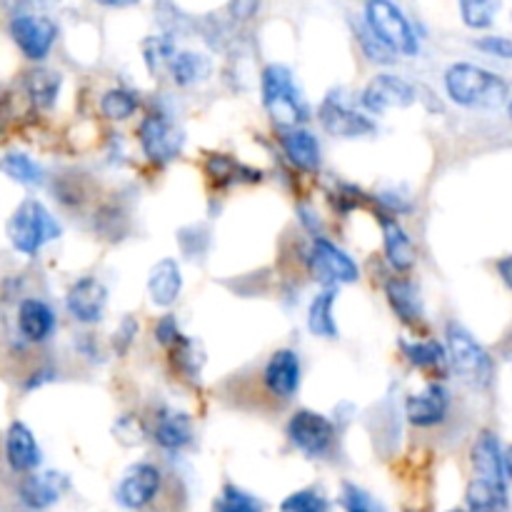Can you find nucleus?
Here are the masks:
<instances>
[{
  "label": "nucleus",
  "mask_w": 512,
  "mask_h": 512,
  "mask_svg": "<svg viewBox=\"0 0 512 512\" xmlns=\"http://www.w3.org/2000/svg\"><path fill=\"white\" fill-rule=\"evenodd\" d=\"M445 90L450 100L463 108L495 110L505 105L510 88L500 75L473 63H455L445 73Z\"/></svg>",
  "instance_id": "obj_1"
},
{
  "label": "nucleus",
  "mask_w": 512,
  "mask_h": 512,
  "mask_svg": "<svg viewBox=\"0 0 512 512\" xmlns=\"http://www.w3.org/2000/svg\"><path fill=\"white\" fill-rule=\"evenodd\" d=\"M263 105L278 128H295L308 120V105L285 65H268L263 70Z\"/></svg>",
  "instance_id": "obj_2"
},
{
  "label": "nucleus",
  "mask_w": 512,
  "mask_h": 512,
  "mask_svg": "<svg viewBox=\"0 0 512 512\" xmlns=\"http://www.w3.org/2000/svg\"><path fill=\"white\" fill-rule=\"evenodd\" d=\"M60 238V223L40 200H23L8 220V240L18 253L35 255L50 240Z\"/></svg>",
  "instance_id": "obj_3"
},
{
  "label": "nucleus",
  "mask_w": 512,
  "mask_h": 512,
  "mask_svg": "<svg viewBox=\"0 0 512 512\" xmlns=\"http://www.w3.org/2000/svg\"><path fill=\"white\" fill-rule=\"evenodd\" d=\"M365 25L378 40H383L393 53L418 55L420 38L408 15L393 0H368L365 3Z\"/></svg>",
  "instance_id": "obj_4"
},
{
  "label": "nucleus",
  "mask_w": 512,
  "mask_h": 512,
  "mask_svg": "<svg viewBox=\"0 0 512 512\" xmlns=\"http://www.w3.org/2000/svg\"><path fill=\"white\" fill-rule=\"evenodd\" d=\"M448 358L453 363L455 373L470 385H485L493 380V363L490 355L485 353L483 345L458 323L448 325Z\"/></svg>",
  "instance_id": "obj_5"
},
{
  "label": "nucleus",
  "mask_w": 512,
  "mask_h": 512,
  "mask_svg": "<svg viewBox=\"0 0 512 512\" xmlns=\"http://www.w3.org/2000/svg\"><path fill=\"white\" fill-rule=\"evenodd\" d=\"M140 148L150 163L165 165L183 153L185 133L175 123H170L165 115H148L138 128Z\"/></svg>",
  "instance_id": "obj_6"
},
{
  "label": "nucleus",
  "mask_w": 512,
  "mask_h": 512,
  "mask_svg": "<svg viewBox=\"0 0 512 512\" xmlns=\"http://www.w3.org/2000/svg\"><path fill=\"white\" fill-rule=\"evenodd\" d=\"M310 273L318 283L328 285H348L360 278V268L345 250L330 243L325 238H315L313 248H310Z\"/></svg>",
  "instance_id": "obj_7"
},
{
  "label": "nucleus",
  "mask_w": 512,
  "mask_h": 512,
  "mask_svg": "<svg viewBox=\"0 0 512 512\" xmlns=\"http://www.w3.org/2000/svg\"><path fill=\"white\" fill-rule=\"evenodd\" d=\"M8 33L28 60H45L58 40V28L53 20L35 13L15 15L8 25Z\"/></svg>",
  "instance_id": "obj_8"
},
{
  "label": "nucleus",
  "mask_w": 512,
  "mask_h": 512,
  "mask_svg": "<svg viewBox=\"0 0 512 512\" xmlns=\"http://www.w3.org/2000/svg\"><path fill=\"white\" fill-rule=\"evenodd\" d=\"M288 438L300 453L320 458L335 443V425L313 410H298L288 423Z\"/></svg>",
  "instance_id": "obj_9"
},
{
  "label": "nucleus",
  "mask_w": 512,
  "mask_h": 512,
  "mask_svg": "<svg viewBox=\"0 0 512 512\" xmlns=\"http://www.w3.org/2000/svg\"><path fill=\"white\" fill-rule=\"evenodd\" d=\"M318 120L330 135H338V138H363V135L375 133L373 120L360 110L350 108L343 95L335 90L320 103Z\"/></svg>",
  "instance_id": "obj_10"
},
{
  "label": "nucleus",
  "mask_w": 512,
  "mask_h": 512,
  "mask_svg": "<svg viewBox=\"0 0 512 512\" xmlns=\"http://www.w3.org/2000/svg\"><path fill=\"white\" fill-rule=\"evenodd\" d=\"M418 100V90L408 80L393 73H380L365 85L363 108L368 113H385L393 108H410Z\"/></svg>",
  "instance_id": "obj_11"
},
{
  "label": "nucleus",
  "mask_w": 512,
  "mask_h": 512,
  "mask_svg": "<svg viewBox=\"0 0 512 512\" xmlns=\"http://www.w3.org/2000/svg\"><path fill=\"white\" fill-rule=\"evenodd\" d=\"M105 303H108V290L98 278H80L65 295V308H68L70 318L83 325L100 323Z\"/></svg>",
  "instance_id": "obj_12"
},
{
  "label": "nucleus",
  "mask_w": 512,
  "mask_h": 512,
  "mask_svg": "<svg viewBox=\"0 0 512 512\" xmlns=\"http://www.w3.org/2000/svg\"><path fill=\"white\" fill-rule=\"evenodd\" d=\"M160 480L163 478H160V470L155 465L140 463L133 470H128V475L120 480L115 498L123 508L140 510L153 503L155 495L160 493Z\"/></svg>",
  "instance_id": "obj_13"
},
{
  "label": "nucleus",
  "mask_w": 512,
  "mask_h": 512,
  "mask_svg": "<svg viewBox=\"0 0 512 512\" xmlns=\"http://www.w3.org/2000/svg\"><path fill=\"white\" fill-rule=\"evenodd\" d=\"M265 388L275 395V398H293L300 388V358L295 350L283 348L275 350L270 355L268 365H265Z\"/></svg>",
  "instance_id": "obj_14"
},
{
  "label": "nucleus",
  "mask_w": 512,
  "mask_h": 512,
  "mask_svg": "<svg viewBox=\"0 0 512 512\" xmlns=\"http://www.w3.org/2000/svg\"><path fill=\"white\" fill-rule=\"evenodd\" d=\"M450 408V395L443 385H430L418 395L405 400V415L415 428H435L445 420Z\"/></svg>",
  "instance_id": "obj_15"
},
{
  "label": "nucleus",
  "mask_w": 512,
  "mask_h": 512,
  "mask_svg": "<svg viewBox=\"0 0 512 512\" xmlns=\"http://www.w3.org/2000/svg\"><path fill=\"white\" fill-rule=\"evenodd\" d=\"M5 458L15 473H33L40 465L43 455H40V445L35 435L25 423L15 420L5 435Z\"/></svg>",
  "instance_id": "obj_16"
},
{
  "label": "nucleus",
  "mask_w": 512,
  "mask_h": 512,
  "mask_svg": "<svg viewBox=\"0 0 512 512\" xmlns=\"http://www.w3.org/2000/svg\"><path fill=\"white\" fill-rule=\"evenodd\" d=\"M280 145L295 168L308 170V173L320 168V143L310 130L300 128V125L280 128Z\"/></svg>",
  "instance_id": "obj_17"
},
{
  "label": "nucleus",
  "mask_w": 512,
  "mask_h": 512,
  "mask_svg": "<svg viewBox=\"0 0 512 512\" xmlns=\"http://www.w3.org/2000/svg\"><path fill=\"white\" fill-rule=\"evenodd\" d=\"M180 290H183L180 265L173 258H163L160 263H155L148 275L150 303L158 305V308H170L180 298Z\"/></svg>",
  "instance_id": "obj_18"
},
{
  "label": "nucleus",
  "mask_w": 512,
  "mask_h": 512,
  "mask_svg": "<svg viewBox=\"0 0 512 512\" xmlns=\"http://www.w3.org/2000/svg\"><path fill=\"white\" fill-rule=\"evenodd\" d=\"M18 330L30 343H43L55 330V313L38 298H25L18 305Z\"/></svg>",
  "instance_id": "obj_19"
},
{
  "label": "nucleus",
  "mask_w": 512,
  "mask_h": 512,
  "mask_svg": "<svg viewBox=\"0 0 512 512\" xmlns=\"http://www.w3.org/2000/svg\"><path fill=\"white\" fill-rule=\"evenodd\" d=\"M380 230H383L385 258L398 273H408L415 265V245L403 230V225L390 215H380Z\"/></svg>",
  "instance_id": "obj_20"
},
{
  "label": "nucleus",
  "mask_w": 512,
  "mask_h": 512,
  "mask_svg": "<svg viewBox=\"0 0 512 512\" xmlns=\"http://www.w3.org/2000/svg\"><path fill=\"white\" fill-rule=\"evenodd\" d=\"M473 468L478 473V478L490 480V483L508 485L505 483V463H503V448H500L498 435L485 430L478 438V443L473 445Z\"/></svg>",
  "instance_id": "obj_21"
},
{
  "label": "nucleus",
  "mask_w": 512,
  "mask_h": 512,
  "mask_svg": "<svg viewBox=\"0 0 512 512\" xmlns=\"http://www.w3.org/2000/svg\"><path fill=\"white\" fill-rule=\"evenodd\" d=\"M385 295L390 300V308L395 310L400 320L410 328H418L423 323V303H420L418 288L405 278H390L385 285Z\"/></svg>",
  "instance_id": "obj_22"
},
{
  "label": "nucleus",
  "mask_w": 512,
  "mask_h": 512,
  "mask_svg": "<svg viewBox=\"0 0 512 512\" xmlns=\"http://www.w3.org/2000/svg\"><path fill=\"white\" fill-rule=\"evenodd\" d=\"M65 480L58 473H43V475H28L20 485V500H23L28 508L43 510L50 505L58 503L60 493L65 488Z\"/></svg>",
  "instance_id": "obj_23"
},
{
  "label": "nucleus",
  "mask_w": 512,
  "mask_h": 512,
  "mask_svg": "<svg viewBox=\"0 0 512 512\" xmlns=\"http://www.w3.org/2000/svg\"><path fill=\"white\" fill-rule=\"evenodd\" d=\"M153 438L160 448L170 450V453L183 450L193 440V420L185 413H160Z\"/></svg>",
  "instance_id": "obj_24"
},
{
  "label": "nucleus",
  "mask_w": 512,
  "mask_h": 512,
  "mask_svg": "<svg viewBox=\"0 0 512 512\" xmlns=\"http://www.w3.org/2000/svg\"><path fill=\"white\" fill-rule=\"evenodd\" d=\"M335 300H338V290L333 285L318 293L313 298L308 308V330L315 335V338H325V340H335L338 338V323H335Z\"/></svg>",
  "instance_id": "obj_25"
},
{
  "label": "nucleus",
  "mask_w": 512,
  "mask_h": 512,
  "mask_svg": "<svg viewBox=\"0 0 512 512\" xmlns=\"http://www.w3.org/2000/svg\"><path fill=\"white\" fill-rule=\"evenodd\" d=\"M170 75L178 85H195L210 75V60L203 53L180 50L170 55Z\"/></svg>",
  "instance_id": "obj_26"
},
{
  "label": "nucleus",
  "mask_w": 512,
  "mask_h": 512,
  "mask_svg": "<svg viewBox=\"0 0 512 512\" xmlns=\"http://www.w3.org/2000/svg\"><path fill=\"white\" fill-rule=\"evenodd\" d=\"M400 348H403V355L410 360V365H415L420 370L443 373L445 365H448V350L440 343H435V340H420V343H405V340H400Z\"/></svg>",
  "instance_id": "obj_27"
},
{
  "label": "nucleus",
  "mask_w": 512,
  "mask_h": 512,
  "mask_svg": "<svg viewBox=\"0 0 512 512\" xmlns=\"http://www.w3.org/2000/svg\"><path fill=\"white\" fill-rule=\"evenodd\" d=\"M465 503L470 510H505L508 508V485L490 483V480H473L465 493Z\"/></svg>",
  "instance_id": "obj_28"
},
{
  "label": "nucleus",
  "mask_w": 512,
  "mask_h": 512,
  "mask_svg": "<svg viewBox=\"0 0 512 512\" xmlns=\"http://www.w3.org/2000/svg\"><path fill=\"white\" fill-rule=\"evenodd\" d=\"M0 173H5L15 183L28 185V188H38L45 180L43 168L25 153L3 155V160H0Z\"/></svg>",
  "instance_id": "obj_29"
},
{
  "label": "nucleus",
  "mask_w": 512,
  "mask_h": 512,
  "mask_svg": "<svg viewBox=\"0 0 512 512\" xmlns=\"http://www.w3.org/2000/svg\"><path fill=\"white\" fill-rule=\"evenodd\" d=\"M25 88H28V95L33 98L35 105L50 108L53 100L58 98L60 75L55 70H30L28 80H25Z\"/></svg>",
  "instance_id": "obj_30"
},
{
  "label": "nucleus",
  "mask_w": 512,
  "mask_h": 512,
  "mask_svg": "<svg viewBox=\"0 0 512 512\" xmlns=\"http://www.w3.org/2000/svg\"><path fill=\"white\" fill-rule=\"evenodd\" d=\"M135 110H138V98L125 88L108 90V93L103 95V100H100V113L108 120H115V123L128 120Z\"/></svg>",
  "instance_id": "obj_31"
},
{
  "label": "nucleus",
  "mask_w": 512,
  "mask_h": 512,
  "mask_svg": "<svg viewBox=\"0 0 512 512\" xmlns=\"http://www.w3.org/2000/svg\"><path fill=\"white\" fill-rule=\"evenodd\" d=\"M460 15L465 25L473 30H485L493 25L495 13H498V0H458Z\"/></svg>",
  "instance_id": "obj_32"
},
{
  "label": "nucleus",
  "mask_w": 512,
  "mask_h": 512,
  "mask_svg": "<svg viewBox=\"0 0 512 512\" xmlns=\"http://www.w3.org/2000/svg\"><path fill=\"white\" fill-rule=\"evenodd\" d=\"M215 508L223 512H258L263 510V503H258L253 495L243 493V490L235 488V485H225L223 495H220V500L215 503Z\"/></svg>",
  "instance_id": "obj_33"
},
{
  "label": "nucleus",
  "mask_w": 512,
  "mask_h": 512,
  "mask_svg": "<svg viewBox=\"0 0 512 512\" xmlns=\"http://www.w3.org/2000/svg\"><path fill=\"white\" fill-rule=\"evenodd\" d=\"M328 500L318 493V490H298L290 498L280 503V510L285 512H325L328 510Z\"/></svg>",
  "instance_id": "obj_34"
},
{
  "label": "nucleus",
  "mask_w": 512,
  "mask_h": 512,
  "mask_svg": "<svg viewBox=\"0 0 512 512\" xmlns=\"http://www.w3.org/2000/svg\"><path fill=\"white\" fill-rule=\"evenodd\" d=\"M205 170H208L210 178L215 180V185H228L233 183V180L243 178V175L238 173L240 165L235 163L233 158H228V155H210L208 168Z\"/></svg>",
  "instance_id": "obj_35"
},
{
  "label": "nucleus",
  "mask_w": 512,
  "mask_h": 512,
  "mask_svg": "<svg viewBox=\"0 0 512 512\" xmlns=\"http://www.w3.org/2000/svg\"><path fill=\"white\" fill-rule=\"evenodd\" d=\"M340 505L348 512H373L380 510V505L365 493L363 488L353 483H343V495H340Z\"/></svg>",
  "instance_id": "obj_36"
},
{
  "label": "nucleus",
  "mask_w": 512,
  "mask_h": 512,
  "mask_svg": "<svg viewBox=\"0 0 512 512\" xmlns=\"http://www.w3.org/2000/svg\"><path fill=\"white\" fill-rule=\"evenodd\" d=\"M358 38H360V48H363V53L368 55L373 63H393L395 60L393 50H390L383 40L375 38V35L370 33L368 25H365V28H358Z\"/></svg>",
  "instance_id": "obj_37"
},
{
  "label": "nucleus",
  "mask_w": 512,
  "mask_h": 512,
  "mask_svg": "<svg viewBox=\"0 0 512 512\" xmlns=\"http://www.w3.org/2000/svg\"><path fill=\"white\" fill-rule=\"evenodd\" d=\"M475 48L483 53L495 55V58L512 60V38H500V35H485V38L475 40Z\"/></svg>",
  "instance_id": "obj_38"
},
{
  "label": "nucleus",
  "mask_w": 512,
  "mask_h": 512,
  "mask_svg": "<svg viewBox=\"0 0 512 512\" xmlns=\"http://www.w3.org/2000/svg\"><path fill=\"white\" fill-rule=\"evenodd\" d=\"M178 335V320H175L173 315H165V318H160L158 323H155V340H158L163 348H170V345L178 340Z\"/></svg>",
  "instance_id": "obj_39"
},
{
  "label": "nucleus",
  "mask_w": 512,
  "mask_h": 512,
  "mask_svg": "<svg viewBox=\"0 0 512 512\" xmlns=\"http://www.w3.org/2000/svg\"><path fill=\"white\" fill-rule=\"evenodd\" d=\"M135 335H138V323H135L133 318H125L123 323H120L118 333H115L113 338V345L118 348L120 355H125L130 350V345H133Z\"/></svg>",
  "instance_id": "obj_40"
},
{
  "label": "nucleus",
  "mask_w": 512,
  "mask_h": 512,
  "mask_svg": "<svg viewBox=\"0 0 512 512\" xmlns=\"http://www.w3.org/2000/svg\"><path fill=\"white\" fill-rule=\"evenodd\" d=\"M263 0H230V15L235 20H250L258 15Z\"/></svg>",
  "instance_id": "obj_41"
},
{
  "label": "nucleus",
  "mask_w": 512,
  "mask_h": 512,
  "mask_svg": "<svg viewBox=\"0 0 512 512\" xmlns=\"http://www.w3.org/2000/svg\"><path fill=\"white\" fill-rule=\"evenodd\" d=\"M498 273H500V278L505 280V285L512 290V255L498 260Z\"/></svg>",
  "instance_id": "obj_42"
},
{
  "label": "nucleus",
  "mask_w": 512,
  "mask_h": 512,
  "mask_svg": "<svg viewBox=\"0 0 512 512\" xmlns=\"http://www.w3.org/2000/svg\"><path fill=\"white\" fill-rule=\"evenodd\" d=\"M98 3L105 5V8H128V5L140 3V0H98Z\"/></svg>",
  "instance_id": "obj_43"
},
{
  "label": "nucleus",
  "mask_w": 512,
  "mask_h": 512,
  "mask_svg": "<svg viewBox=\"0 0 512 512\" xmlns=\"http://www.w3.org/2000/svg\"><path fill=\"white\" fill-rule=\"evenodd\" d=\"M503 463H505V475L512 480V445L503 453Z\"/></svg>",
  "instance_id": "obj_44"
},
{
  "label": "nucleus",
  "mask_w": 512,
  "mask_h": 512,
  "mask_svg": "<svg viewBox=\"0 0 512 512\" xmlns=\"http://www.w3.org/2000/svg\"><path fill=\"white\" fill-rule=\"evenodd\" d=\"M508 113H510V120H512V103H510V108H508Z\"/></svg>",
  "instance_id": "obj_45"
}]
</instances>
